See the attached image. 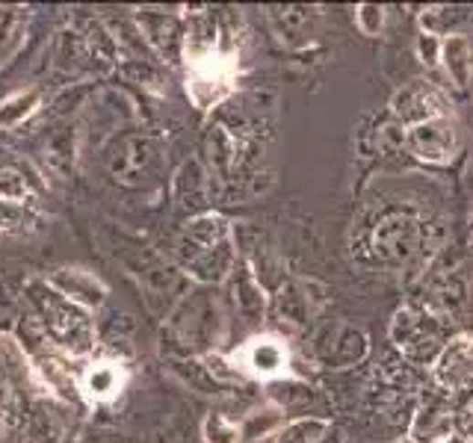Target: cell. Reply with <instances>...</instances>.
<instances>
[{
	"mask_svg": "<svg viewBox=\"0 0 473 443\" xmlns=\"http://www.w3.org/2000/svg\"><path fill=\"white\" fill-rule=\"evenodd\" d=\"M234 80V59L219 54L214 47L186 50V89L198 107L216 104L231 89Z\"/></svg>",
	"mask_w": 473,
	"mask_h": 443,
	"instance_id": "6da1fadb",
	"label": "cell"
},
{
	"mask_svg": "<svg viewBox=\"0 0 473 443\" xmlns=\"http://www.w3.org/2000/svg\"><path fill=\"white\" fill-rule=\"evenodd\" d=\"M124 382H128V373H124L121 364H113V361H101V364H92L89 370L83 373L80 378V387L86 399L92 402H110L121 394Z\"/></svg>",
	"mask_w": 473,
	"mask_h": 443,
	"instance_id": "8992f818",
	"label": "cell"
},
{
	"mask_svg": "<svg viewBox=\"0 0 473 443\" xmlns=\"http://www.w3.org/2000/svg\"><path fill=\"white\" fill-rule=\"evenodd\" d=\"M240 361L246 370L258 378H276L288 370V346L279 337H255L248 340L246 349L240 352Z\"/></svg>",
	"mask_w": 473,
	"mask_h": 443,
	"instance_id": "277c9868",
	"label": "cell"
},
{
	"mask_svg": "<svg viewBox=\"0 0 473 443\" xmlns=\"http://www.w3.org/2000/svg\"><path fill=\"white\" fill-rule=\"evenodd\" d=\"M470 352L473 343L470 337H456L453 343H447L438 354V366H435V375L444 387H456L470 370Z\"/></svg>",
	"mask_w": 473,
	"mask_h": 443,
	"instance_id": "9c48e42d",
	"label": "cell"
},
{
	"mask_svg": "<svg viewBox=\"0 0 473 443\" xmlns=\"http://www.w3.org/2000/svg\"><path fill=\"white\" fill-rule=\"evenodd\" d=\"M331 343H329V352H326V364H331L334 370H341V366H352L364 358L367 352V340L361 332L350 325H341V322H331Z\"/></svg>",
	"mask_w": 473,
	"mask_h": 443,
	"instance_id": "ba28073f",
	"label": "cell"
},
{
	"mask_svg": "<svg viewBox=\"0 0 473 443\" xmlns=\"http://www.w3.org/2000/svg\"><path fill=\"white\" fill-rule=\"evenodd\" d=\"M205 440L207 443H236L240 440V428L228 423L222 414H210L205 420Z\"/></svg>",
	"mask_w": 473,
	"mask_h": 443,
	"instance_id": "7c38bea8",
	"label": "cell"
},
{
	"mask_svg": "<svg viewBox=\"0 0 473 443\" xmlns=\"http://www.w3.org/2000/svg\"><path fill=\"white\" fill-rule=\"evenodd\" d=\"M417 248V225L412 219L394 216L379 225L376 231V251L388 263H403L415 255Z\"/></svg>",
	"mask_w": 473,
	"mask_h": 443,
	"instance_id": "5b68a950",
	"label": "cell"
},
{
	"mask_svg": "<svg viewBox=\"0 0 473 443\" xmlns=\"http://www.w3.org/2000/svg\"><path fill=\"white\" fill-rule=\"evenodd\" d=\"M441 62L447 74H450V80L456 86H468L470 83V74H473V50H470V42L465 36H447L441 39Z\"/></svg>",
	"mask_w": 473,
	"mask_h": 443,
	"instance_id": "30bf717a",
	"label": "cell"
},
{
	"mask_svg": "<svg viewBox=\"0 0 473 443\" xmlns=\"http://www.w3.org/2000/svg\"><path fill=\"white\" fill-rule=\"evenodd\" d=\"M384 6H376V4H361L355 9V21H358V30L364 36H379L384 30Z\"/></svg>",
	"mask_w": 473,
	"mask_h": 443,
	"instance_id": "5bb4252c",
	"label": "cell"
},
{
	"mask_svg": "<svg viewBox=\"0 0 473 443\" xmlns=\"http://www.w3.org/2000/svg\"><path fill=\"white\" fill-rule=\"evenodd\" d=\"M441 322L429 313H417L412 308H403L396 313V320L391 325L394 343L403 352H408L412 358H429L441 349Z\"/></svg>",
	"mask_w": 473,
	"mask_h": 443,
	"instance_id": "7a4b0ae2",
	"label": "cell"
},
{
	"mask_svg": "<svg viewBox=\"0 0 473 443\" xmlns=\"http://www.w3.org/2000/svg\"><path fill=\"white\" fill-rule=\"evenodd\" d=\"M408 148L426 163H447L456 154V128L450 119L435 116L420 124H412L405 133Z\"/></svg>",
	"mask_w": 473,
	"mask_h": 443,
	"instance_id": "3957f363",
	"label": "cell"
},
{
	"mask_svg": "<svg viewBox=\"0 0 473 443\" xmlns=\"http://www.w3.org/2000/svg\"><path fill=\"white\" fill-rule=\"evenodd\" d=\"M394 112L403 121L420 124L426 119L441 116V98H438V92H432L429 86H408L405 92L394 98Z\"/></svg>",
	"mask_w": 473,
	"mask_h": 443,
	"instance_id": "52a82bcc",
	"label": "cell"
},
{
	"mask_svg": "<svg viewBox=\"0 0 473 443\" xmlns=\"http://www.w3.org/2000/svg\"><path fill=\"white\" fill-rule=\"evenodd\" d=\"M326 428H329L326 420H299L281 435V443H317Z\"/></svg>",
	"mask_w": 473,
	"mask_h": 443,
	"instance_id": "4fadbf2b",
	"label": "cell"
},
{
	"mask_svg": "<svg viewBox=\"0 0 473 443\" xmlns=\"http://www.w3.org/2000/svg\"><path fill=\"white\" fill-rule=\"evenodd\" d=\"M462 432L473 438V405H470V408L462 414Z\"/></svg>",
	"mask_w": 473,
	"mask_h": 443,
	"instance_id": "9a60e30c",
	"label": "cell"
},
{
	"mask_svg": "<svg viewBox=\"0 0 473 443\" xmlns=\"http://www.w3.org/2000/svg\"><path fill=\"white\" fill-rule=\"evenodd\" d=\"M450 428H453L450 414H444L438 408H423L415 420L412 438L417 443H441L447 435H450Z\"/></svg>",
	"mask_w": 473,
	"mask_h": 443,
	"instance_id": "8fae6325",
	"label": "cell"
}]
</instances>
